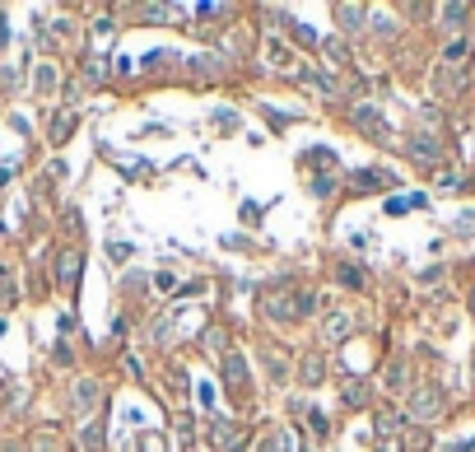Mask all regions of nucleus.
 <instances>
[{"label": "nucleus", "mask_w": 475, "mask_h": 452, "mask_svg": "<svg viewBox=\"0 0 475 452\" xmlns=\"http://www.w3.org/2000/svg\"><path fill=\"white\" fill-rule=\"evenodd\" d=\"M410 154L415 158H438V140H410Z\"/></svg>", "instance_id": "obj_6"}, {"label": "nucleus", "mask_w": 475, "mask_h": 452, "mask_svg": "<svg viewBox=\"0 0 475 452\" xmlns=\"http://www.w3.org/2000/svg\"><path fill=\"white\" fill-rule=\"evenodd\" d=\"M93 401H98V383H79V396L70 406H75V415H84V410H93Z\"/></svg>", "instance_id": "obj_3"}, {"label": "nucleus", "mask_w": 475, "mask_h": 452, "mask_svg": "<svg viewBox=\"0 0 475 452\" xmlns=\"http://www.w3.org/2000/svg\"><path fill=\"white\" fill-rule=\"evenodd\" d=\"M108 257L112 261H126V257H131V248H126V243H117V248H108Z\"/></svg>", "instance_id": "obj_10"}, {"label": "nucleus", "mask_w": 475, "mask_h": 452, "mask_svg": "<svg viewBox=\"0 0 475 452\" xmlns=\"http://www.w3.org/2000/svg\"><path fill=\"white\" fill-rule=\"evenodd\" d=\"M354 122L364 126V131H373V140H387V122H382V117H377V112H368V108H359V112H354Z\"/></svg>", "instance_id": "obj_2"}, {"label": "nucleus", "mask_w": 475, "mask_h": 452, "mask_svg": "<svg viewBox=\"0 0 475 452\" xmlns=\"http://www.w3.org/2000/svg\"><path fill=\"white\" fill-rule=\"evenodd\" d=\"M70 126H75V117H70V112H66V117H56V126H52V140H56V145H61V140H70V136H66Z\"/></svg>", "instance_id": "obj_8"}, {"label": "nucleus", "mask_w": 475, "mask_h": 452, "mask_svg": "<svg viewBox=\"0 0 475 452\" xmlns=\"http://www.w3.org/2000/svg\"><path fill=\"white\" fill-rule=\"evenodd\" d=\"M345 331H350V317H345V313H336V317H326V336H345Z\"/></svg>", "instance_id": "obj_7"}, {"label": "nucleus", "mask_w": 475, "mask_h": 452, "mask_svg": "<svg viewBox=\"0 0 475 452\" xmlns=\"http://www.w3.org/2000/svg\"><path fill=\"white\" fill-rule=\"evenodd\" d=\"M391 173H382V168H364V178H359V187H391Z\"/></svg>", "instance_id": "obj_5"}, {"label": "nucleus", "mask_w": 475, "mask_h": 452, "mask_svg": "<svg viewBox=\"0 0 475 452\" xmlns=\"http://www.w3.org/2000/svg\"><path fill=\"white\" fill-rule=\"evenodd\" d=\"M38 452H56V443H52V439H47V434H42V439H38Z\"/></svg>", "instance_id": "obj_11"}, {"label": "nucleus", "mask_w": 475, "mask_h": 452, "mask_svg": "<svg viewBox=\"0 0 475 452\" xmlns=\"http://www.w3.org/2000/svg\"><path fill=\"white\" fill-rule=\"evenodd\" d=\"M336 275H340V280H345V284H354V289H359V284H364V275L354 271V266H340V271H336Z\"/></svg>", "instance_id": "obj_9"}, {"label": "nucleus", "mask_w": 475, "mask_h": 452, "mask_svg": "<svg viewBox=\"0 0 475 452\" xmlns=\"http://www.w3.org/2000/svg\"><path fill=\"white\" fill-rule=\"evenodd\" d=\"M79 266H84V261H79V248H66V257H61V284H66V289H75Z\"/></svg>", "instance_id": "obj_1"}, {"label": "nucleus", "mask_w": 475, "mask_h": 452, "mask_svg": "<svg viewBox=\"0 0 475 452\" xmlns=\"http://www.w3.org/2000/svg\"><path fill=\"white\" fill-rule=\"evenodd\" d=\"M438 410H442L438 392H420V401H415V415H420V419H429V415H438Z\"/></svg>", "instance_id": "obj_4"}]
</instances>
